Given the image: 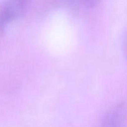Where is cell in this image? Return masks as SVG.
I'll use <instances>...</instances> for the list:
<instances>
[{
	"mask_svg": "<svg viewBox=\"0 0 127 127\" xmlns=\"http://www.w3.org/2000/svg\"><path fill=\"white\" fill-rule=\"evenodd\" d=\"M127 105L124 101L116 103L103 117L100 127H127Z\"/></svg>",
	"mask_w": 127,
	"mask_h": 127,
	"instance_id": "1",
	"label": "cell"
},
{
	"mask_svg": "<svg viewBox=\"0 0 127 127\" xmlns=\"http://www.w3.org/2000/svg\"><path fill=\"white\" fill-rule=\"evenodd\" d=\"M26 7L14 0H6L0 6V35L3 34L8 25L24 12Z\"/></svg>",
	"mask_w": 127,
	"mask_h": 127,
	"instance_id": "2",
	"label": "cell"
},
{
	"mask_svg": "<svg viewBox=\"0 0 127 127\" xmlns=\"http://www.w3.org/2000/svg\"><path fill=\"white\" fill-rule=\"evenodd\" d=\"M121 47L123 54L127 62V31H125L122 35Z\"/></svg>",
	"mask_w": 127,
	"mask_h": 127,
	"instance_id": "3",
	"label": "cell"
},
{
	"mask_svg": "<svg viewBox=\"0 0 127 127\" xmlns=\"http://www.w3.org/2000/svg\"><path fill=\"white\" fill-rule=\"evenodd\" d=\"M76 1L87 7H94L99 4L101 0H76Z\"/></svg>",
	"mask_w": 127,
	"mask_h": 127,
	"instance_id": "4",
	"label": "cell"
}]
</instances>
